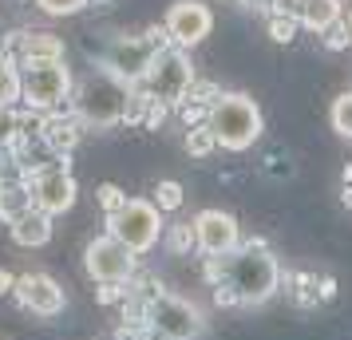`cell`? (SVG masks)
I'll list each match as a JSON object with an SVG mask.
<instances>
[{
    "instance_id": "1",
    "label": "cell",
    "mask_w": 352,
    "mask_h": 340,
    "mask_svg": "<svg viewBox=\"0 0 352 340\" xmlns=\"http://www.w3.org/2000/svg\"><path fill=\"white\" fill-rule=\"evenodd\" d=\"M210 277H218V301L234 305H265L273 293L281 289V261L261 238L241 242L230 258H218L210 265Z\"/></svg>"
},
{
    "instance_id": "2",
    "label": "cell",
    "mask_w": 352,
    "mask_h": 340,
    "mask_svg": "<svg viewBox=\"0 0 352 340\" xmlns=\"http://www.w3.org/2000/svg\"><path fill=\"white\" fill-rule=\"evenodd\" d=\"M131 99H135V87L131 83L111 76L107 67H91L83 80H76V91H72L67 111L83 123V131H107V127L127 123Z\"/></svg>"
},
{
    "instance_id": "3",
    "label": "cell",
    "mask_w": 352,
    "mask_h": 340,
    "mask_svg": "<svg viewBox=\"0 0 352 340\" xmlns=\"http://www.w3.org/2000/svg\"><path fill=\"white\" fill-rule=\"evenodd\" d=\"M206 127L210 135L218 139L222 150H250V146L261 139L265 131V119H261V107L245 91H222V95L210 103L206 111Z\"/></svg>"
},
{
    "instance_id": "4",
    "label": "cell",
    "mask_w": 352,
    "mask_h": 340,
    "mask_svg": "<svg viewBox=\"0 0 352 340\" xmlns=\"http://www.w3.org/2000/svg\"><path fill=\"white\" fill-rule=\"evenodd\" d=\"M166 48H170V36H166L162 24L159 28H146V32H135V36H111L103 56H99V67H107L123 83L139 87L146 80L151 64H155V56Z\"/></svg>"
},
{
    "instance_id": "5",
    "label": "cell",
    "mask_w": 352,
    "mask_h": 340,
    "mask_svg": "<svg viewBox=\"0 0 352 340\" xmlns=\"http://www.w3.org/2000/svg\"><path fill=\"white\" fill-rule=\"evenodd\" d=\"M76 80L64 60H32L20 64V103L36 115H56L72 103Z\"/></svg>"
},
{
    "instance_id": "6",
    "label": "cell",
    "mask_w": 352,
    "mask_h": 340,
    "mask_svg": "<svg viewBox=\"0 0 352 340\" xmlns=\"http://www.w3.org/2000/svg\"><path fill=\"white\" fill-rule=\"evenodd\" d=\"M107 234L119 238L135 258H143V253H151L162 242L166 222H162V210L151 198H127V206L107 218Z\"/></svg>"
},
{
    "instance_id": "7",
    "label": "cell",
    "mask_w": 352,
    "mask_h": 340,
    "mask_svg": "<svg viewBox=\"0 0 352 340\" xmlns=\"http://www.w3.org/2000/svg\"><path fill=\"white\" fill-rule=\"evenodd\" d=\"M143 324L146 328H159L162 337H170V340H198L206 332L202 308L194 305V301H186V297H178V293H162L159 285L146 297Z\"/></svg>"
},
{
    "instance_id": "8",
    "label": "cell",
    "mask_w": 352,
    "mask_h": 340,
    "mask_svg": "<svg viewBox=\"0 0 352 340\" xmlns=\"http://www.w3.org/2000/svg\"><path fill=\"white\" fill-rule=\"evenodd\" d=\"M194 83H198V76H194L190 56L182 48H166L155 56V64H151V71H146V80L139 87L162 107H182L190 99Z\"/></svg>"
},
{
    "instance_id": "9",
    "label": "cell",
    "mask_w": 352,
    "mask_h": 340,
    "mask_svg": "<svg viewBox=\"0 0 352 340\" xmlns=\"http://www.w3.org/2000/svg\"><path fill=\"white\" fill-rule=\"evenodd\" d=\"M24 182H28V194H32V206L44 214H67L76 206V194H80V186L72 179V170H67V162H48V166H28L24 170Z\"/></svg>"
},
{
    "instance_id": "10",
    "label": "cell",
    "mask_w": 352,
    "mask_h": 340,
    "mask_svg": "<svg viewBox=\"0 0 352 340\" xmlns=\"http://www.w3.org/2000/svg\"><path fill=\"white\" fill-rule=\"evenodd\" d=\"M135 265H139V258L119 238H111V234L91 238L87 249H83V269H87V277L99 281V285H107V289L111 285H127L131 277H135Z\"/></svg>"
},
{
    "instance_id": "11",
    "label": "cell",
    "mask_w": 352,
    "mask_h": 340,
    "mask_svg": "<svg viewBox=\"0 0 352 340\" xmlns=\"http://www.w3.org/2000/svg\"><path fill=\"white\" fill-rule=\"evenodd\" d=\"M190 226H194V249L206 253L210 261L230 258L241 245V226L230 210H198Z\"/></svg>"
},
{
    "instance_id": "12",
    "label": "cell",
    "mask_w": 352,
    "mask_h": 340,
    "mask_svg": "<svg viewBox=\"0 0 352 340\" xmlns=\"http://www.w3.org/2000/svg\"><path fill=\"white\" fill-rule=\"evenodd\" d=\"M162 28L170 36V48H182L190 52L194 44H202L214 28V12H210L202 0H175L170 8H166V20H162Z\"/></svg>"
},
{
    "instance_id": "13",
    "label": "cell",
    "mask_w": 352,
    "mask_h": 340,
    "mask_svg": "<svg viewBox=\"0 0 352 340\" xmlns=\"http://www.w3.org/2000/svg\"><path fill=\"white\" fill-rule=\"evenodd\" d=\"M12 297H16L20 308H28V313H36V317H56V313H64V305H67L60 281L48 277V273H24V277H16Z\"/></svg>"
},
{
    "instance_id": "14",
    "label": "cell",
    "mask_w": 352,
    "mask_h": 340,
    "mask_svg": "<svg viewBox=\"0 0 352 340\" xmlns=\"http://www.w3.org/2000/svg\"><path fill=\"white\" fill-rule=\"evenodd\" d=\"M4 52H8L16 64H32V60H64V40L52 36V32L24 28V32H8Z\"/></svg>"
},
{
    "instance_id": "15",
    "label": "cell",
    "mask_w": 352,
    "mask_h": 340,
    "mask_svg": "<svg viewBox=\"0 0 352 340\" xmlns=\"http://www.w3.org/2000/svg\"><path fill=\"white\" fill-rule=\"evenodd\" d=\"M80 135H83V123L76 119V115L67 111V115H44V131H40V143L48 146L56 159H64L67 150H76V143H80Z\"/></svg>"
},
{
    "instance_id": "16",
    "label": "cell",
    "mask_w": 352,
    "mask_h": 340,
    "mask_svg": "<svg viewBox=\"0 0 352 340\" xmlns=\"http://www.w3.org/2000/svg\"><path fill=\"white\" fill-rule=\"evenodd\" d=\"M52 214H44V210H28V214H20L16 222L8 226V238L20 245V249H44V245L52 242Z\"/></svg>"
},
{
    "instance_id": "17",
    "label": "cell",
    "mask_w": 352,
    "mask_h": 340,
    "mask_svg": "<svg viewBox=\"0 0 352 340\" xmlns=\"http://www.w3.org/2000/svg\"><path fill=\"white\" fill-rule=\"evenodd\" d=\"M297 20H301V28L324 36L333 24H340V20H344V4H340V0H301Z\"/></svg>"
},
{
    "instance_id": "18",
    "label": "cell",
    "mask_w": 352,
    "mask_h": 340,
    "mask_svg": "<svg viewBox=\"0 0 352 340\" xmlns=\"http://www.w3.org/2000/svg\"><path fill=\"white\" fill-rule=\"evenodd\" d=\"M32 210V194H28V182H0V222H16L20 214Z\"/></svg>"
},
{
    "instance_id": "19",
    "label": "cell",
    "mask_w": 352,
    "mask_h": 340,
    "mask_svg": "<svg viewBox=\"0 0 352 340\" xmlns=\"http://www.w3.org/2000/svg\"><path fill=\"white\" fill-rule=\"evenodd\" d=\"M20 103V64L0 48V107H16Z\"/></svg>"
},
{
    "instance_id": "20",
    "label": "cell",
    "mask_w": 352,
    "mask_h": 340,
    "mask_svg": "<svg viewBox=\"0 0 352 340\" xmlns=\"http://www.w3.org/2000/svg\"><path fill=\"white\" fill-rule=\"evenodd\" d=\"M329 119H333V131L340 139H352V91H340V95L333 99Z\"/></svg>"
},
{
    "instance_id": "21",
    "label": "cell",
    "mask_w": 352,
    "mask_h": 340,
    "mask_svg": "<svg viewBox=\"0 0 352 340\" xmlns=\"http://www.w3.org/2000/svg\"><path fill=\"white\" fill-rule=\"evenodd\" d=\"M20 123L24 119L16 115V107H0V155L20 143Z\"/></svg>"
},
{
    "instance_id": "22",
    "label": "cell",
    "mask_w": 352,
    "mask_h": 340,
    "mask_svg": "<svg viewBox=\"0 0 352 340\" xmlns=\"http://www.w3.org/2000/svg\"><path fill=\"white\" fill-rule=\"evenodd\" d=\"M214 146H218V139L210 135L206 123H194L190 135H186V150H190L194 159H206V155H214Z\"/></svg>"
},
{
    "instance_id": "23",
    "label": "cell",
    "mask_w": 352,
    "mask_h": 340,
    "mask_svg": "<svg viewBox=\"0 0 352 340\" xmlns=\"http://www.w3.org/2000/svg\"><path fill=\"white\" fill-rule=\"evenodd\" d=\"M265 16H270V36L277 44H289L297 36V28H301V20L289 16V12H265Z\"/></svg>"
},
{
    "instance_id": "24",
    "label": "cell",
    "mask_w": 352,
    "mask_h": 340,
    "mask_svg": "<svg viewBox=\"0 0 352 340\" xmlns=\"http://www.w3.org/2000/svg\"><path fill=\"white\" fill-rule=\"evenodd\" d=\"M151 202H155L162 214H166V210H178V206H182V186H178L175 179H162L159 186H155V198H151Z\"/></svg>"
},
{
    "instance_id": "25",
    "label": "cell",
    "mask_w": 352,
    "mask_h": 340,
    "mask_svg": "<svg viewBox=\"0 0 352 340\" xmlns=\"http://www.w3.org/2000/svg\"><path fill=\"white\" fill-rule=\"evenodd\" d=\"M40 4V12H48V16H76L83 12L91 0H36Z\"/></svg>"
},
{
    "instance_id": "26",
    "label": "cell",
    "mask_w": 352,
    "mask_h": 340,
    "mask_svg": "<svg viewBox=\"0 0 352 340\" xmlns=\"http://www.w3.org/2000/svg\"><path fill=\"white\" fill-rule=\"evenodd\" d=\"M96 198H99V206L107 210V218H111L115 210H123V206H127V194H123L115 182H103V186L96 190Z\"/></svg>"
},
{
    "instance_id": "27",
    "label": "cell",
    "mask_w": 352,
    "mask_h": 340,
    "mask_svg": "<svg viewBox=\"0 0 352 340\" xmlns=\"http://www.w3.org/2000/svg\"><path fill=\"white\" fill-rule=\"evenodd\" d=\"M349 40H352V36H349V24H344V20H340V24H333V28L324 32V44H329L333 52H340Z\"/></svg>"
},
{
    "instance_id": "28",
    "label": "cell",
    "mask_w": 352,
    "mask_h": 340,
    "mask_svg": "<svg viewBox=\"0 0 352 340\" xmlns=\"http://www.w3.org/2000/svg\"><path fill=\"white\" fill-rule=\"evenodd\" d=\"M16 289V277L8 273V269H0V297H4V293H12Z\"/></svg>"
},
{
    "instance_id": "29",
    "label": "cell",
    "mask_w": 352,
    "mask_h": 340,
    "mask_svg": "<svg viewBox=\"0 0 352 340\" xmlns=\"http://www.w3.org/2000/svg\"><path fill=\"white\" fill-rule=\"evenodd\" d=\"M241 4H245V8H254V12H273V4H277V0H241Z\"/></svg>"
},
{
    "instance_id": "30",
    "label": "cell",
    "mask_w": 352,
    "mask_h": 340,
    "mask_svg": "<svg viewBox=\"0 0 352 340\" xmlns=\"http://www.w3.org/2000/svg\"><path fill=\"white\" fill-rule=\"evenodd\" d=\"M143 340H170V337H162L159 328H143Z\"/></svg>"
},
{
    "instance_id": "31",
    "label": "cell",
    "mask_w": 352,
    "mask_h": 340,
    "mask_svg": "<svg viewBox=\"0 0 352 340\" xmlns=\"http://www.w3.org/2000/svg\"><path fill=\"white\" fill-rule=\"evenodd\" d=\"M344 24H349V36H352V8H349V20H344Z\"/></svg>"
}]
</instances>
